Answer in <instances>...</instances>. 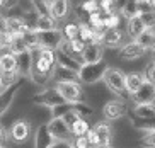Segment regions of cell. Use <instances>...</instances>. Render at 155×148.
<instances>
[{
	"instance_id": "obj_1",
	"label": "cell",
	"mask_w": 155,
	"mask_h": 148,
	"mask_svg": "<svg viewBox=\"0 0 155 148\" xmlns=\"http://www.w3.org/2000/svg\"><path fill=\"white\" fill-rule=\"evenodd\" d=\"M104 85L113 92L114 95H119V97H123V95H128L126 94V73L123 70H119L116 67H107L104 73Z\"/></svg>"
},
{
	"instance_id": "obj_2",
	"label": "cell",
	"mask_w": 155,
	"mask_h": 148,
	"mask_svg": "<svg viewBox=\"0 0 155 148\" xmlns=\"http://www.w3.org/2000/svg\"><path fill=\"white\" fill-rule=\"evenodd\" d=\"M106 70H107V63L104 60L99 63H92V65H82L78 72V82L84 85H94L104 78Z\"/></svg>"
},
{
	"instance_id": "obj_3",
	"label": "cell",
	"mask_w": 155,
	"mask_h": 148,
	"mask_svg": "<svg viewBox=\"0 0 155 148\" xmlns=\"http://www.w3.org/2000/svg\"><path fill=\"white\" fill-rule=\"evenodd\" d=\"M58 94L63 97L65 102L68 104H78L85 102V94L82 90L80 82H61V84H55Z\"/></svg>"
},
{
	"instance_id": "obj_4",
	"label": "cell",
	"mask_w": 155,
	"mask_h": 148,
	"mask_svg": "<svg viewBox=\"0 0 155 148\" xmlns=\"http://www.w3.org/2000/svg\"><path fill=\"white\" fill-rule=\"evenodd\" d=\"M32 102L38 104V106H43V107H48V109H55L61 104H65L63 97L58 94L56 87H46L43 89L41 92H38L34 97H32Z\"/></svg>"
},
{
	"instance_id": "obj_5",
	"label": "cell",
	"mask_w": 155,
	"mask_h": 148,
	"mask_svg": "<svg viewBox=\"0 0 155 148\" xmlns=\"http://www.w3.org/2000/svg\"><path fill=\"white\" fill-rule=\"evenodd\" d=\"M4 31L9 32V34H14V36H22V34H26L28 31H32V29L28 26L26 19L22 17V12H21V14H9V15H5Z\"/></svg>"
},
{
	"instance_id": "obj_6",
	"label": "cell",
	"mask_w": 155,
	"mask_h": 148,
	"mask_svg": "<svg viewBox=\"0 0 155 148\" xmlns=\"http://www.w3.org/2000/svg\"><path fill=\"white\" fill-rule=\"evenodd\" d=\"M48 124V130H50L51 136L56 140V141H73L72 131L67 126V123L61 119V117H51Z\"/></svg>"
},
{
	"instance_id": "obj_7",
	"label": "cell",
	"mask_w": 155,
	"mask_h": 148,
	"mask_svg": "<svg viewBox=\"0 0 155 148\" xmlns=\"http://www.w3.org/2000/svg\"><path fill=\"white\" fill-rule=\"evenodd\" d=\"M31 135V123L28 119H17L14 124L10 126L9 130V136L14 143H26Z\"/></svg>"
},
{
	"instance_id": "obj_8",
	"label": "cell",
	"mask_w": 155,
	"mask_h": 148,
	"mask_svg": "<svg viewBox=\"0 0 155 148\" xmlns=\"http://www.w3.org/2000/svg\"><path fill=\"white\" fill-rule=\"evenodd\" d=\"M38 34H39V44H41V48H46V49H55V51H58L61 43L65 41L61 29L38 32Z\"/></svg>"
},
{
	"instance_id": "obj_9",
	"label": "cell",
	"mask_w": 155,
	"mask_h": 148,
	"mask_svg": "<svg viewBox=\"0 0 155 148\" xmlns=\"http://www.w3.org/2000/svg\"><path fill=\"white\" fill-rule=\"evenodd\" d=\"M128 107L126 104L123 102V100H119V99H116V100H109V102H106L104 106H102V114H104L106 121H116V119H119V117H123L124 114H126Z\"/></svg>"
},
{
	"instance_id": "obj_10",
	"label": "cell",
	"mask_w": 155,
	"mask_h": 148,
	"mask_svg": "<svg viewBox=\"0 0 155 148\" xmlns=\"http://www.w3.org/2000/svg\"><path fill=\"white\" fill-rule=\"evenodd\" d=\"M102 56H104V46L97 44V43H91L85 46L82 56H80V61H82V65H92V63L102 61L104 60Z\"/></svg>"
},
{
	"instance_id": "obj_11",
	"label": "cell",
	"mask_w": 155,
	"mask_h": 148,
	"mask_svg": "<svg viewBox=\"0 0 155 148\" xmlns=\"http://www.w3.org/2000/svg\"><path fill=\"white\" fill-rule=\"evenodd\" d=\"M148 49L145 46H141L138 41H130L126 44L119 48V58L123 60H138L141 56H145Z\"/></svg>"
},
{
	"instance_id": "obj_12",
	"label": "cell",
	"mask_w": 155,
	"mask_h": 148,
	"mask_svg": "<svg viewBox=\"0 0 155 148\" xmlns=\"http://www.w3.org/2000/svg\"><path fill=\"white\" fill-rule=\"evenodd\" d=\"M56 140L51 136L50 130H48V124H41L36 130V135H34V141H32V148H51L55 145Z\"/></svg>"
},
{
	"instance_id": "obj_13",
	"label": "cell",
	"mask_w": 155,
	"mask_h": 148,
	"mask_svg": "<svg viewBox=\"0 0 155 148\" xmlns=\"http://www.w3.org/2000/svg\"><path fill=\"white\" fill-rule=\"evenodd\" d=\"M130 99L135 102V106H138V104H150V102H153L155 100V85L153 84L145 82V84L140 87V90H138L135 95H131Z\"/></svg>"
},
{
	"instance_id": "obj_14",
	"label": "cell",
	"mask_w": 155,
	"mask_h": 148,
	"mask_svg": "<svg viewBox=\"0 0 155 148\" xmlns=\"http://www.w3.org/2000/svg\"><path fill=\"white\" fill-rule=\"evenodd\" d=\"M94 131L101 138V146H111V140H113V126L109 121H99L94 124Z\"/></svg>"
},
{
	"instance_id": "obj_15",
	"label": "cell",
	"mask_w": 155,
	"mask_h": 148,
	"mask_svg": "<svg viewBox=\"0 0 155 148\" xmlns=\"http://www.w3.org/2000/svg\"><path fill=\"white\" fill-rule=\"evenodd\" d=\"M124 34L121 29H104V36H102V46L104 48H118L123 44Z\"/></svg>"
},
{
	"instance_id": "obj_16",
	"label": "cell",
	"mask_w": 155,
	"mask_h": 148,
	"mask_svg": "<svg viewBox=\"0 0 155 148\" xmlns=\"http://www.w3.org/2000/svg\"><path fill=\"white\" fill-rule=\"evenodd\" d=\"M70 9H72V4H70V0H56L55 4L50 7V15L56 21H61L65 19L67 15L70 14Z\"/></svg>"
},
{
	"instance_id": "obj_17",
	"label": "cell",
	"mask_w": 155,
	"mask_h": 148,
	"mask_svg": "<svg viewBox=\"0 0 155 148\" xmlns=\"http://www.w3.org/2000/svg\"><path fill=\"white\" fill-rule=\"evenodd\" d=\"M131 114L135 117H138L140 121L153 119L155 117V100L150 102V104H138V106H133Z\"/></svg>"
},
{
	"instance_id": "obj_18",
	"label": "cell",
	"mask_w": 155,
	"mask_h": 148,
	"mask_svg": "<svg viewBox=\"0 0 155 148\" xmlns=\"http://www.w3.org/2000/svg\"><path fill=\"white\" fill-rule=\"evenodd\" d=\"M32 61H34V53L26 51V53L17 56V72L21 77H29L32 70Z\"/></svg>"
},
{
	"instance_id": "obj_19",
	"label": "cell",
	"mask_w": 155,
	"mask_h": 148,
	"mask_svg": "<svg viewBox=\"0 0 155 148\" xmlns=\"http://www.w3.org/2000/svg\"><path fill=\"white\" fill-rule=\"evenodd\" d=\"M145 31H147V27H145V24H143L140 15H137V17H133V19L128 21L126 32H128V36L131 38V41H137Z\"/></svg>"
},
{
	"instance_id": "obj_20",
	"label": "cell",
	"mask_w": 155,
	"mask_h": 148,
	"mask_svg": "<svg viewBox=\"0 0 155 148\" xmlns=\"http://www.w3.org/2000/svg\"><path fill=\"white\" fill-rule=\"evenodd\" d=\"M145 84V78H143V73H126V94L131 97L140 90V87Z\"/></svg>"
},
{
	"instance_id": "obj_21",
	"label": "cell",
	"mask_w": 155,
	"mask_h": 148,
	"mask_svg": "<svg viewBox=\"0 0 155 148\" xmlns=\"http://www.w3.org/2000/svg\"><path fill=\"white\" fill-rule=\"evenodd\" d=\"M19 89H21V85L17 84V85L10 87V89L4 90V92H0V116L5 114L7 109L10 107V104L14 102V99H15V95H17Z\"/></svg>"
},
{
	"instance_id": "obj_22",
	"label": "cell",
	"mask_w": 155,
	"mask_h": 148,
	"mask_svg": "<svg viewBox=\"0 0 155 148\" xmlns=\"http://www.w3.org/2000/svg\"><path fill=\"white\" fill-rule=\"evenodd\" d=\"M55 29H58V21L56 19H53L50 14H38V21H36L38 32L55 31Z\"/></svg>"
},
{
	"instance_id": "obj_23",
	"label": "cell",
	"mask_w": 155,
	"mask_h": 148,
	"mask_svg": "<svg viewBox=\"0 0 155 148\" xmlns=\"http://www.w3.org/2000/svg\"><path fill=\"white\" fill-rule=\"evenodd\" d=\"M0 70L2 72H17V56L10 51L0 53Z\"/></svg>"
},
{
	"instance_id": "obj_24",
	"label": "cell",
	"mask_w": 155,
	"mask_h": 148,
	"mask_svg": "<svg viewBox=\"0 0 155 148\" xmlns=\"http://www.w3.org/2000/svg\"><path fill=\"white\" fill-rule=\"evenodd\" d=\"M58 67L78 73L80 68H82V61H80L78 58H73V56H68V54H63V53L58 51Z\"/></svg>"
},
{
	"instance_id": "obj_25",
	"label": "cell",
	"mask_w": 155,
	"mask_h": 148,
	"mask_svg": "<svg viewBox=\"0 0 155 148\" xmlns=\"http://www.w3.org/2000/svg\"><path fill=\"white\" fill-rule=\"evenodd\" d=\"M53 82L55 84H61V82H78V73L67 70V68L56 67L53 72Z\"/></svg>"
},
{
	"instance_id": "obj_26",
	"label": "cell",
	"mask_w": 155,
	"mask_h": 148,
	"mask_svg": "<svg viewBox=\"0 0 155 148\" xmlns=\"http://www.w3.org/2000/svg\"><path fill=\"white\" fill-rule=\"evenodd\" d=\"M7 51H10L12 54L19 56V54L26 53V51H29V49H28V46H26V43H24L22 36H14V34H10V41H9Z\"/></svg>"
},
{
	"instance_id": "obj_27",
	"label": "cell",
	"mask_w": 155,
	"mask_h": 148,
	"mask_svg": "<svg viewBox=\"0 0 155 148\" xmlns=\"http://www.w3.org/2000/svg\"><path fill=\"white\" fill-rule=\"evenodd\" d=\"M19 72H2L0 70V85H2V90H7L10 87H14L19 84Z\"/></svg>"
},
{
	"instance_id": "obj_28",
	"label": "cell",
	"mask_w": 155,
	"mask_h": 148,
	"mask_svg": "<svg viewBox=\"0 0 155 148\" xmlns=\"http://www.w3.org/2000/svg\"><path fill=\"white\" fill-rule=\"evenodd\" d=\"M102 12V19H104V27L106 29H119V22H121V14L118 10H113V12Z\"/></svg>"
},
{
	"instance_id": "obj_29",
	"label": "cell",
	"mask_w": 155,
	"mask_h": 148,
	"mask_svg": "<svg viewBox=\"0 0 155 148\" xmlns=\"http://www.w3.org/2000/svg\"><path fill=\"white\" fill-rule=\"evenodd\" d=\"M119 14H121V17L124 19H133L137 17V15H140V10H138V0H126L124 2V5L119 9Z\"/></svg>"
},
{
	"instance_id": "obj_30",
	"label": "cell",
	"mask_w": 155,
	"mask_h": 148,
	"mask_svg": "<svg viewBox=\"0 0 155 148\" xmlns=\"http://www.w3.org/2000/svg\"><path fill=\"white\" fill-rule=\"evenodd\" d=\"M80 26V39L85 43V44H91V43H96V34H97V31L96 29H92L91 26H89V22H80L78 24Z\"/></svg>"
},
{
	"instance_id": "obj_31",
	"label": "cell",
	"mask_w": 155,
	"mask_h": 148,
	"mask_svg": "<svg viewBox=\"0 0 155 148\" xmlns=\"http://www.w3.org/2000/svg\"><path fill=\"white\" fill-rule=\"evenodd\" d=\"M70 131H72V136L73 138H80V136H87V133L91 131V124H89V121H87L85 117H80L75 124L70 128Z\"/></svg>"
},
{
	"instance_id": "obj_32",
	"label": "cell",
	"mask_w": 155,
	"mask_h": 148,
	"mask_svg": "<svg viewBox=\"0 0 155 148\" xmlns=\"http://www.w3.org/2000/svg\"><path fill=\"white\" fill-rule=\"evenodd\" d=\"M61 32H63V38L67 41H73L80 36V26L77 22H67L61 27Z\"/></svg>"
},
{
	"instance_id": "obj_33",
	"label": "cell",
	"mask_w": 155,
	"mask_h": 148,
	"mask_svg": "<svg viewBox=\"0 0 155 148\" xmlns=\"http://www.w3.org/2000/svg\"><path fill=\"white\" fill-rule=\"evenodd\" d=\"M87 22L92 29H96V31H104V19H102V12H96V14H91L89 17H87Z\"/></svg>"
},
{
	"instance_id": "obj_34",
	"label": "cell",
	"mask_w": 155,
	"mask_h": 148,
	"mask_svg": "<svg viewBox=\"0 0 155 148\" xmlns=\"http://www.w3.org/2000/svg\"><path fill=\"white\" fill-rule=\"evenodd\" d=\"M80 10L85 14L87 17L91 15V14H96L101 10V5H99V0H85L82 5H80Z\"/></svg>"
},
{
	"instance_id": "obj_35",
	"label": "cell",
	"mask_w": 155,
	"mask_h": 148,
	"mask_svg": "<svg viewBox=\"0 0 155 148\" xmlns=\"http://www.w3.org/2000/svg\"><path fill=\"white\" fill-rule=\"evenodd\" d=\"M141 145L145 148H155V130L153 131H143L141 135Z\"/></svg>"
},
{
	"instance_id": "obj_36",
	"label": "cell",
	"mask_w": 155,
	"mask_h": 148,
	"mask_svg": "<svg viewBox=\"0 0 155 148\" xmlns=\"http://www.w3.org/2000/svg\"><path fill=\"white\" fill-rule=\"evenodd\" d=\"M85 43H84L80 38H77V39H73V41H70V48H72V51H73V54L77 56V58H80L82 56V53H84V49H85Z\"/></svg>"
},
{
	"instance_id": "obj_37",
	"label": "cell",
	"mask_w": 155,
	"mask_h": 148,
	"mask_svg": "<svg viewBox=\"0 0 155 148\" xmlns=\"http://www.w3.org/2000/svg\"><path fill=\"white\" fill-rule=\"evenodd\" d=\"M140 17H141V21H143V24H145L147 29H153L155 27V10L141 14Z\"/></svg>"
},
{
	"instance_id": "obj_38",
	"label": "cell",
	"mask_w": 155,
	"mask_h": 148,
	"mask_svg": "<svg viewBox=\"0 0 155 148\" xmlns=\"http://www.w3.org/2000/svg\"><path fill=\"white\" fill-rule=\"evenodd\" d=\"M152 36H153V29H147L143 34H141L140 38H138V43H140L141 46H145L147 49H150V43H152Z\"/></svg>"
},
{
	"instance_id": "obj_39",
	"label": "cell",
	"mask_w": 155,
	"mask_h": 148,
	"mask_svg": "<svg viewBox=\"0 0 155 148\" xmlns=\"http://www.w3.org/2000/svg\"><path fill=\"white\" fill-rule=\"evenodd\" d=\"M135 126L141 131H153L155 130V117L153 119H147V121H140V119H138V123Z\"/></svg>"
},
{
	"instance_id": "obj_40",
	"label": "cell",
	"mask_w": 155,
	"mask_h": 148,
	"mask_svg": "<svg viewBox=\"0 0 155 148\" xmlns=\"http://www.w3.org/2000/svg\"><path fill=\"white\" fill-rule=\"evenodd\" d=\"M87 140H89V143H91V148L101 146V138H99V135H97L96 131H94V128H91V131L87 133Z\"/></svg>"
},
{
	"instance_id": "obj_41",
	"label": "cell",
	"mask_w": 155,
	"mask_h": 148,
	"mask_svg": "<svg viewBox=\"0 0 155 148\" xmlns=\"http://www.w3.org/2000/svg\"><path fill=\"white\" fill-rule=\"evenodd\" d=\"M9 41H10V34L5 32L4 29H0V53H2V51H7Z\"/></svg>"
},
{
	"instance_id": "obj_42",
	"label": "cell",
	"mask_w": 155,
	"mask_h": 148,
	"mask_svg": "<svg viewBox=\"0 0 155 148\" xmlns=\"http://www.w3.org/2000/svg\"><path fill=\"white\" fill-rule=\"evenodd\" d=\"M99 5H101V10H104V12H113L116 10V0H99Z\"/></svg>"
},
{
	"instance_id": "obj_43",
	"label": "cell",
	"mask_w": 155,
	"mask_h": 148,
	"mask_svg": "<svg viewBox=\"0 0 155 148\" xmlns=\"http://www.w3.org/2000/svg\"><path fill=\"white\" fill-rule=\"evenodd\" d=\"M72 145H73V148H91V143H89V140H87V136H80V138H73Z\"/></svg>"
},
{
	"instance_id": "obj_44",
	"label": "cell",
	"mask_w": 155,
	"mask_h": 148,
	"mask_svg": "<svg viewBox=\"0 0 155 148\" xmlns=\"http://www.w3.org/2000/svg\"><path fill=\"white\" fill-rule=\"evenodd\" d=\"M51 148H73L72 141H55V145Z\"/></svg>"
},
{
	"instance_id": "obj_45",
	"label": "cell",
	"mask_w": 155,
	"mask_h": 148,
	"mask_svg": "<svg viewBox=\"0 0 155 148\" xmlns=\"http://www.w3.org/2000/svg\"><path fill=\"white\" fill-rule=\"evenodd\" d=\"M5 140H7V133H5V130L0 124V145H5Z\"/></svg>"
},
{
	"instance_id": "obj_46",
	"label": "cell",
	"mask_w": 155,
	"mask_h": 148,
	"mask_svg": "<svg viewBox=\"0 0 155 148\" xmlns=\"http://www.w3.org/2000/svg\"><path fill=\"white\" fill-rule=\"evenodd\" d=\"M39 2H41V4H43V7H46V9L50 10V7H51V5H53V4H55L56 0H39Z\"/></svg>"
},
{
	"instance_id": "obj_47",
	"label": "cell",
	"mask_w": 155,
	"mask_h": 148,
	"mask_svg": "<svg viewBox=\"0 0 155 148\" xmlns=\"http://www.w3.org/2000/svg\"><path fill=\"white\" fill-rule=\"evenodd\" d=\"M150 49L155 51V31H153V36H152V43H150Z\"/></svg>"
},
{
	"instance_id": "obj_48",
	"label": "cell",
	"mask_w": 155,
	"mask_h": 148,
	"mask_svg": "<svg viewBox=\"0 0 155 148\" xmlns=\"http://www.w3.org/2000/svg\"><path fill=\"white\" fill-rule=\"evenodd\" d=\"M2 7H4V0H0V10H2Z\"/></svg>"
},
{
	"instance_id": "obj_49",
	"label": "cell",
	"mask_w": 155,
	"mask_h": 148,
	"mask_svg": "<svg viewBox=\"0 0 155 148\" xmlns=\"http://www.w3.org/2000/svg\"><path fill=\"white\" fill-rule=\"evenodd\" d=\"M97 148H113V146H97Z\"/></svg>"
},
{
	"instance_id": "obj_50",
	"label": "cell",
	"mask_w": 155,
	"mask_h": 148,
	"mask_svg": "<svg viewBox=\"0 0 155 148\" xmlns=\"http://www.w3.org/2000/svg\"><path fill=\"white\" fill-rule=\"evenodd\" d=\"M0 92H4V90H2V85H0Z\"/></svg>"
},
{
	"instance_id": "obj_51",
	"label": "cell",
	"mask_w": 155,
	"mask_h": 148,
	"mask_svg": "<svg viewBox=\"0 0 155 148\" xmlns=\"http://www.w3.org/2000/svg\"><path fill=\"white\" fill-rule=\"evenodd\" d=\"M152 2H153V7H155V0H152Z\"/></svg>"
},
{
	"instance_id": "obj_52",
	"label": "cell",
	"mask_w": 155,
	"mask_h": 148,
	"mask_svg": "<svg viewBox=\"0 0 155 148\" xmlns=\"http://www.w3.org/2000/svg\"><path fill=\"white\" fill-rule=\"evenodd\" d=\"M0 148H4V145H0Z\"/></svg>"
}]
</instances>
